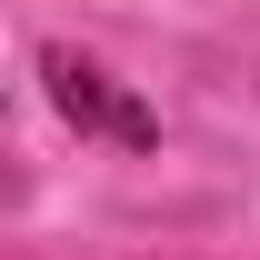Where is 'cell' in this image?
<instances>
[{
    "label": "cell",
    "instance_id": "obj_1",
    "mask_svg": "<svg viewBox=\"0 0 260 260\" xmlns=\"http://www.w3.org/2000/svg\"><path fill=\"white\" fill-rule=\"evenodd\" d=\"M40 70H50L60 120H80V130H120V140H150V130H160L140 100H120V90H110V70H100V60H80V50H40Z\"/></svg>",
    "mask_w": 260,
    "mask_h": 260
}]
</instances>
